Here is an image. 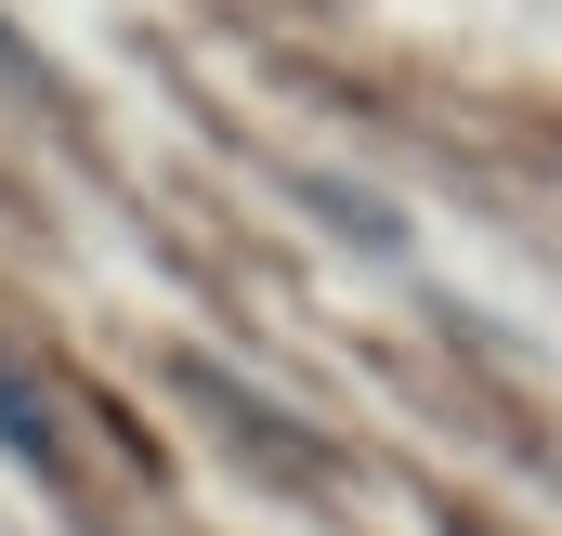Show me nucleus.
I'll use <instances>...</instances> for the list:
<instances>
[{
    "instance_id": "obj_1",
    "label": "nucleus",
    "mask_w": 562,
    "mask_h": 536,
    "mask_svg": "<svg viewBox=\"0 0 562 536\" xmlns=\"http://www.w3.org/2000/svg\"><path fill=\"white\" fill-rule=\"evenodd\" d=\"M0 432H13V445H26V458H40V471H53V418H40V405H26V380H13V367H0Z\"/></svg>"
}]
</instances>
